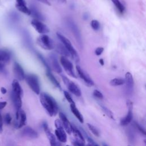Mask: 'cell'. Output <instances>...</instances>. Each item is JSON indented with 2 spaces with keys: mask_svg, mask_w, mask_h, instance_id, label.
Here are the masks:
<instances>
[{
  "mask_svg": "<svg viewBox=\"0 0 146 146\" xmlns=\"http://www.w3.org/2000/svg\"><path fill=\"white\" fill-rule=\"evenodd\" d=\"M41 104L50 116H55L59 111V107L56 100L50 95L42 92L39 96Z\"/></svg>",
  "mask_w": 146,
  "mask_h": 146,
  "instance_id": "cell-1",
  "label": "cell"
},
{
  "mask_svg": "<svg viewBox=\"0 0 146 146\" xmlns=\"http://www.w3.org/2000/svg\"><path fill=\"white\" fill-rule=\"evenodd\" d=\"M110 84L112 86H121L124 84V79L123 78H114L112 79L110 82Z\"/></svg>",
  "mask_w": 146,
  "mask_h": 146,
  "instance_id": "cell-27",
  "label": "cell"
},
{
  "mask_svg": "<svg viewBox=\"0 0 146 146\" xmlns=\"http://www.w3.org/2000/svg\"><path fill=\"white\" fill-rule=\"evenodd\" d=\"M127 105L128 108V111L127 113V115L123 117L120 121V124L122 126H125L127 125L129 123H130L132 120L133 118V113H132V107H133V104L132 102L128 100L127 101Z\"/></svg>",
  "mask_w": 146,
  "mask_h": 146,
  "instance_id": "cell-8",
  "label": "cell"
},
{
  "mask_svg": "<svg viewBox=\"0 0 146 146\" xmlns=\"http://www.w3.org/2000/svg\"><path fill=\"white\" fill-rule=\"evenodd\" d=\"M124 83L126 84L127 90L129 93H131L133 91V79L132 77V74L127 72L125 75V79H124Z\"/></svg>",
  "mask_w": 146,
  "mask_h": 146,
  "instance_id": "cell-18",
  "label": "cell"
},
{
  "mask_svg": "<svg viewBox=\"0 0 146 146\" xmlns=\"http://www.w3.org/2000/svg\"><path fill=\"white\" fill-rule=\"evenodd\" d=\"M62 79L64 82V83L67 86L68 90L76 96H80L82 95L81 90L79 87L74 82L70 80L67 77L64 75H62Z\"/></svg>",
  "mask_w": 146,
  "mask_h": 146,
  "instance_id": "cell-5",
  "label": "cell"
},
{
  "mask_svg": "<svg viewBox=\"0 0 146 146\" xmlns=\"http://www.w3.org/2000/svg\"><path fill=\"white\" fill-rule=\"evenodd\" d=\"M72 132L75 137V141L82 145L85 146V140L81 131L75 126L72 125Z\"/></svg>",
  "mask_w": 146,
  "mask_h": 146,
  "instance_id": "cell-16",
  "label": "cell"
},
{
  "mask_svg": "<svg viewBox=\"0 0 146 146\" xmlns=\"http://www.w3.org/2000/svg\"><path fill=\"white\" fill-rule=\"evenodd\" d=\"M5 70V67H4V64L2 62H0V72H3Z\"/></svg>",
  "mask_w": 146,
  "mask_h": 146,
  "instance_id": "cell-41",
  "label": "cell"
},
{
  "mask_svg": "<svg viewBox=\"0 0 146 146\" xmlns=\"http://www.w3.org/2000/svg\"><path fill=\"white\" fill-rule=\"evenodd\" d=\"M92 146H99V145H97L96 144H95V143L94 144H93V145H92Z\"/></svg>",
  "mask_w": 146,
  "mask_h": 146,
  "instance_id": "cell-46",
  "label": "cell"
},
{
  "mask_svg": "<svg viewBox=\"0 0 146 146\" xmlns=\"http://www.w3.org/2000/svg\"><path fill=\"white\" fill-rule=\"evenodd\" d=\"M55 134V136L60 142L66 143L67 141V134L63 126L56 128Z\"/></svg>",
  "mask_w": 146,
  "mask_h": 146,
  "instance_id": "cell-17",
  "label": "cell"
},
{
  "mask_svg": "<svg viewBox=\"0 0 146 146\" xmlns=\"http://www.w3.org/2000/svg\"><path fill=\"white\" fill-rule=\"evenodd\" d=\"M11 98L12 99L13 104L16 109V111H19L21 109V107L22 104V96L14 93L13 92H11Z\"/></svg>",
  "mask_w": 146,
  "mask_h": 146,
  "instance_id": "cell-19",
  "label": "cell"
},
{
  "mask_svg": "<svg viewBox=\"0 0 146 146\" xmlns=\"http://www.w3.org/2000/svg\"><path fill=\"white\" fill-rule=\"evenodd\" d=\"M70 109H71L72 113L76 117V119L79 120V121L80 123H83V122H84L83 116L81 114L80 111L78 110L77 107H76L75 104H70Z\"/></svg>",
  "mask_w": 146,
  "mask_h": 146,
  "instance_id": "cell-21",
  "label": "cell"
},
{
  "mask_svg": "<svg viewBox=\"0 0 146 146\" xmlns=\"http://www.w3.org/2000/svg\"><path fill=\"white\" fill-rule=\"evenodd\" d=\"M25 79L34 92L38 95L40 94V83L37 75L33 74H30L25 75Z\"/></svg>",
  "mask_w": 146,
  "mask_h": 146,
  "instance_id": "cell-3",
  "label": "cell"
},
{
  "mask_svg": "<svg viewBox=\"0 0 146 146\" xmlns=\"http://www.w3.org/2000/svg\"><path fill=\"white\" fill-rule=\"evenodd\" d=\"M31 24L34 29L40 34H46L50 31L48 27L42 21L34 19L31 22Z\"/></svg>",
  "mask_w": 146,
  "mask_h": 146,
  "instance_id": "cell-10",
  "label": "cell"
},
{
  "mask_svg": "<svg viewBox=\"0 0 146 146\" xmlns=\"http://www.w3.org/2000/svg\"><path fill=\"white\" fill-rule=\"evenodd\" d=\"M57 51L60 52V54L63 55V56H70L68 51L67 50V49L65 48L64 45L62 44H58L57 46Z\"/></svg>",
  "mask_w": 146,
  "mask_h": 146,
  "instance_id": "cell-28",
  "label": "cell"
},
{
  "mask_svg": "<svg viewBox=\"0 0 146 146\" xmlns=\"http://www.w3.org/2000/svg\"><path fill=\"white\" fill-rule=\"evenodd\" d=\"M93 95L95 97H96V98L99 99H102L103 98V95L102 93L98 90H95L93 91Z\"/></svg>",
  "mask_w": 146,
  "mask_h": 146,
  "instance_id": "cell-34",
  "label": "cell"
},
{
  "mask_svg": "<svg viewBox=\"0 0 146 146\" xmlns=\"http://www.w3.org/2000/svg\"><path fill=\"white\" fill-rule=\"evenodd\" d=\"M7 105L6 102H0V110L3 109Z\"/></svg>",
  "mask_w": 146,
  "mask_h": 146,
  "instance_id": "cell-39",
  "label": "cell"
},
{
  "mask_svg": "<svg viewBox=\"0 0 146 146\" xmlns=\"http://www.w3.org/2000/svg\"><path fill=\"white\" fill-rule=\"evenodd\" d=\"M60 62L68 75L72 78H76V76L74 71L72 63L66 57L63 56L60 57Z\"/></svg>",
  "mask_w": 146,
  "mask_h": 146,
  "instance_id": "cell-6",
  "label": "cell"
},
{
  "mask_svg": "<svg viewBox=\"0 0 146 146\" xmlns=\"http://www.w3.org/2000/svg\"><path fill=\"white\" fill-rule=\"evenodd\" d=\"M11 120H12V118H11L10 114L9 113H6V115L5 116V121L6 124H8V125L10 124Z\"/></svg>",
  "mask_w": 146,
  "mask_h": 146,
  "instance_id": "cell-35",
  "label": "cell"
},
{
  "mask_svg": "<svg viewBox=\"0 0 146 146\" xmlns=\"http://www.w3.org/2000/svg\"><path fill=\"white\" fill-rule=\"evenodd\" d=\"M19 118H20V120H19V123H18V125L17 127V128H22L26 124V123L27 117H26V113L23 110H22L21 109L19 111Z\"/></svg>",
  "mask_w": 146,
  "mask_h": 146,
  "instance_id": "cell-25",
  "label": "cell"
},
{
  "mask_svg": "<svg viewBox=\"0 0 146 146\" xmlns=\"http://www.w3.org/2000/svg\"><path fill=\"white\" fill-rule=\"evenodd\" d=\"M99 63H100V64L102 66H103L104 64V60H103V59H99Z\"/></svg>",
  "mask_w": 146,
  "mask_h": 146,
  "instance_id": "cell-44",
  "label": "cell"
},
{
  "mask_svg": "<svg viewBox=\"0 0 146 146\" xmlns=\"http://www.w3.org/2000/svg\"><path fill=\"white\" fill-rule=\"evenodd\" d=\"M66 146H70V145H66Z\"/></svg>",
  "mask_w": 146,
  "mask_h": 146,
  "instance_id": "cell-50",
  "label": "cell"
},
{
  "mask_svg": "<svg viewBox=\"0 0 146 146\" xmlns=\"http://www.w3.org/2000/svg\"><path fill=\"white\" fill-rule=\"evenodd\" d=\"M42 127L43 130L50 141L51 146H57V143L56 141V138L55 135L51 132L48 125L46 122H43L42 124Z\"/></svg>",
  "mask_w": 146,
  "mask_h": 146,
  "instance_id": "cell-12",
  "label": "cell"
},
{
  "mask_svg": "<svg viewBox=\"0 0 146 146\" xmlns=\"http://www.w3.org/2000/svg\"><path fill=\"white\" fill-rule=\"evenodd\" d=\"M64 95L65 98H66V100H67V102H68V103H70V104H75V102L74 101V100L72 99L71 96L70 95V94H69L67 91H64Z\"/></svg>",
  "mask_w": 146,
  "mask_h": 146,
  "instance_id": "cell-33",
  "label": "cell"
},
{
  "mask_svg": "<svg viewBox=\"0 0 146 146\" xmlns=\"http://www.w3.org/2000/svg\"><path fill=\"white\" fill-rule=\"evenodd\" d=\"M36 43L44 50H51L54 47V44L52 40L46 34L40 35L37 38Z\"/></svg>",
  "mask_w": 146,
  "mask_h": 146,
  "instance_id": "cell-4",
  "label": "cell"
},
{
  "mask_svg": "<svg viewBox=\"0 0 146 146\" xmlns=\"http://www.w3.org/2000/svg\"><path fill=\"white\" fill-rule=\"evenodd\" d=\"M68 25L69 26L70 29H71V31H72V34H74V36L75 38L76 39L77 42L79 44L80 46H82V36L80 33V31L76 25V23L71 19H68L67 21Z\"/></svg>",
  "mask_w": 146,
  "mask_h": 146,
  "instance_id": "cell-9",
  "label": "cell"
},
{
  "mask_svg": "<svg viewBox=\"0 0 146 146\" xmlns=\"http://www.w3.org/2000/svg\"><path fill=\"white\" fill-rule=\"evenodd\" d=\"M128 146H131V145H128Z\"/></svg>",
  "mask_w": 146,
  "mask_h": 146,
  "instance_id": "cell-49",
  "label": "cell"
},
{
  "mask_svg": "<svg viewBox=\"0 0 146 146\" xmlns=\"http://www.w3.org/2000/svg\"><path fill=\"white\" fill-rule=\"evenodd\" d=\"M76 70L79 77L82 79H83V80L84 82L87 86H92L94 85V83L92 79L89 76V75L86 71H84L79 66L77 65L76 66Z\"/></svg>",
  "mask_w": 146,
  "mask_h": 146,
  "instance_id": "cell-11",
  "label": "cell"
},
{
  "mask_svg": "<svg viewBox=\"0 0 146 146\" xmlns=\"http://www.w3.org/2000/svg\"><path fill=\"white\" fill-rule=\"evenodd\" d=\"M103 146H108V145H106V144H103Z\"/></svg>",
  "mask_w": 146,
  "mask_h": 146,
  "instance_id": "cell-48",
  "label": "cell"
},
{
  "mask_svg": "<svg viewBox=\"0 0 146 146\" xmlns=\"http://www.w3.org/2000/svg\"><path fill=\"white\" fill-rule=\"evenodd\" d=\"M87 125L88 128V129H90V131L95 136L97 137H99L100 136V133L99 130L97 129L96 127H95L94 125L90 124V123H87Z\"/></svg>",
  "mask_w": 146,
  "mask_h": 146,
  "instance_id": "cell-29",
  "label": "cell"
},
{
  "mask_svg": "<svg viewBox=\"0 0 146 146\" xmlns=\"http://www.w3.org/2000/svg\"><path fill=\"white\" fill-rule=\"evenodd\" d=\"M73 144H74V146H84V145H82L80 144L79 143L76 142L75 141H74L73 142Z\"/></svg>",
  "mask_w": 146,
  "mask_h": 146,
  "instance_id": "cell-43",
  "label": "cell"
},
{
  "mask_svg": "<svg viewBox=\"0 0 146 146\" xmlns=\"http://www.w3.org/2000/svg\"><path fill=\"white\" fill-rule=\"evenodd\" d=\"M91 26L94 30H98L100 28V23L97 20L94 19L91 22Z\"/></svg>",
  "mask_w": 146,
  "mask_h": 146,
  "instance_id": "cell-32",
  "label": "cell"
},
{
  "mask_svg": "<svg viewBox=\"0 0 146 146\" xmlns=\"http://www.w3.org/2000/svg\"><path fill=\"white\" fill-rule=\"evenodd\" d=\"M13 72L17 78V80H22L25 79V74L22 66L17 62H15L13 64Z\"/></svg>",
  "mask_w": 146,
  "mask_h": 146,
  "instance_id": "cell-13",
  "label": "cell"
},
{
  "mask_svg": "<svg viewBox=\"0 0 146 146\" xmlns=\"http://www.w3.org/2000/svg\"><path fill=\"white\" fill-rule=\"evenodd\" d=\"M11 58V53L6 50H0V62L4 63L9 62Z\"/></svg>",
  "mask_w": 146,
  "mask_h": 146,
  "instance_id": "cell-23",
  "label": "cell"
},
{
  "mask_svg": "<svg viewBox=\"0 0 146 146\" xmlns=\"http://www.w3.org/2000/svg\"><path fill=\"white\" fill-rule=\"evenodd\" d=\"M50 68L54 70L58 74H60L62 71V68L59 63L56 56L54 54H51L49 55L48 58V63H47Z\"/></svg>",
  "mask_w": 146,
  "mask_h": 146,
  "instance_id": "cell-7",
  "label": "cell"
},
{
  "mask_svg": "<svg viewBox=\"0 0 146 146\" xmlns=\"http://www.w3.org/2000/svg\"><path fill=\"white\" fill-rule=\"evenodd\" d=\"M1 92L2 94H6V92H7V90L5 88V87H1Z\"/></svg>",
  "mask_w": 146,
  "mask_h": 146,
  "instance_id": "cell-42",
  "label": "cell"
},
{
  "mask_svg": "<svg viewBox=\"0 0 146 146\" xmlns=\"http://www.w3.org/2000/svg\"><path fill=\"white\" fill-rule=\"evenodd\" d=\"M59 1L61 3H66V0H59Z\"/></svg>",
  "mask_w": 146,
  "mask_h": 146,
  "instance_id": "cell-45",
  "label": "cell"
},
{
  "mask_svg": "<svg viewBox=\"0 0 146 146\" xmlns=\"http://www.w3.org/2000/svg\"><path fill=\"white\" fill-rule=\"evenodd\" d=\"M12 92L14 93L22 96L23 95V90L22 88L19 84L18 80L14 79L12 82Z\"/></svg>",
  "mask_w": 146,
  "mask_h": 146,
  "instance_id": "cell-22",
  "label": "cell"
},
{
  "mask_svg": "<svg viewBox=\"0 0 146 146\" xmlns=\"http://www.w3.org/2000/svg\"><path fill=\"white\" fill-rule=\"evenodd\" d=\"M30 15H32L36 20L38 21H43L44 19L43 18V16L40 14V13L35 7H31V9H30Z\"/></svg>",
  "mask_w": 146,
  "mask_h": 146,
  "instance_id": "cell-26",
  "label": "cell"
},
{
  "mask_svg": "<svg viewBox=\"0 0 146 146\" xmlns=\"http://www.w3.org/2000/svg\"><path fill=\"white\" fill-rule=\"evenodd\" d=\"M103 51H104L103 47H98V48L95 50V54L96 55L99 56V55H100L102 54V52H103Z\"/></svg>",
  "mask_w": 146,
  "mask_h": 146,
  "instance_id": "cell-37",
  "label": "cell"
},
{
  "mask_svg": "<svg viewBox=\"0 0 146 146\" xmlns=\"http://www.w3.org/2000/svg\"><path fill=\"white\" fill-rule=\"evenodd\" d=\"M36 1H38L45 5H48V6H50L51 5V3L50 2L48 1V0H36Z\"/></svg>",
  "mask_w": 146,
  "mask_h": 146,
  "instance_id": "cell-40",
  "label": "cell"
},
{
  "mask_svg": "<svg viewBox=\"0 0 146 146\" xmlns=\"http://www.w3.org/2000/svg\"><path fill=\"white\" fill-rule=\"evenodd\" d=\"M3 131V119L1 113L0 112V132H2Z\"/></svg>",
  "mask_w": 146,
  "mask_h": 146,
  "instance_id": "cell-38",
  "label": "cell"
},
{
  "mask_svg": "<svg viewBox=\"0 0 146 146\" xmlns=\"http://www.w3.org/2000/svg\"><path fill=\"white\" fill-rule=\"evenodd\" d=\"M57 37L58 39L61 41L62 44L64 45L65 48L67 49V50L68 51L70 56L72 57V58L76 62H78L79 61V56L75 50V49L74 48V47L72 46V44L71 42L64 35H63L60 33H56Z\"/></svg>",
  "mask_w": 146,
  "mask_h": 146,
  "instance_id": "cell-2",
  "label": "cell"
},
{
  "mask_svg": "<svg viewBox=\"0 0 146 146\" xmlns=\"http://www.w3.org/2000/svg\"><path fill=\"white\" fill-rule=\"evenodd\" d=\"M113 3L115 5L117 9L120 12L123 13L124 11V6L121 4V3L119 0H111Z\"/></svg>",
  "mask_w": 146,
  "mask_h": 146,
  "instance_id": "cell-30",
  "label": "cell"
},
{
  "mask_svg": "<svg viewBox=\"0 0 146 146\" xmlns=\"http://www.w3.org/2000/svg\"><path fill=\"white\" fill-rule=\"evenodd\" d=\"M100 107L102 108V111L104 112V113L110 118H111V119H113V113L112 112V111L111 110H110L107 107L103 106V105H100Z\"/></svg>",
  "mask_w": 146,
  "mask_h": 146,
  "instance_id": "cell-31",
  "label": "cell"
},
{
  "mask_svg": "<svg viewBox=\"0 0 146 146\" xmlns=\"http://www.w3.org/2000/svg\"><path fill=\"white\" fill-rule=\"evenodd\" d=\"M21 135L30 139H36L39 136L38 132L30 127L24 128L21 132Z\"/></svg>",
  "mask_w": 146,
  "mask_h": 146,
  "instance_id": "cell-15",
  "label": "cell"
},
{
  "mask_svg": "<svg viewBox=\"0 0 146 146\" xmlns=\"http://www.w3.org/2000/svg\"><path fill=\"white\" fill-rule=\"evenodd\" d=\"M57 146H58V145H57Z\"/></svg>",
  "mask_w": 146,
  "mask_h": 146,
  "instance_id": "cell-51",
  "label": "cell"
},
{
  "mask_svg": "<svg viewBox=\"0 0 146 146\" xmlns=\"http://www.w3.org/2000/svg\"><path fill=\"white\" fill-rule=\"evenodd\" d=\"M46 76L49 79V80L52 83V84L61 90L62 88L61 86L58 82V81L56 80V79L55 78V76L52 75V74L50 70H46Z\"/></svg>",
  "mask_w": 146,
  "mask_h": 146,
  "instance_id": "cell-24",
  "label": "cell"
},
{
  "mask_svg": "<svg viewBox=\"0 0 146 146\" xmlns=\"http://www.w3.org/2000/svg\"><path fill=\"white\" fill-rule=\"evenodd\" d=\"M87 146H92V145H91V144H88Z\"/></svg>",
  "mask_w": 146,
  "mask_h": 146,
  "instance_id": "cell-47",
  "label": "cell"
},
{
  "mask_svg": "<svg viewBox=\"0 0 146 146\" xmlns=\"http://www.w3.org/2000/svg\"><path fill=\"white\" fill-rule=\"evenodd\" d=\"M59 115L60 119V121L62 123L63 128L64 129L65 131L67 133L71 134L72 132V124L70 123V122L68 120L67 116L63 113L60 112L59 113Z\"/></svg>",
  "mask_w": 146,
  "mask_h": 146,
  "instance_id": "cell-14",
  "label": "cell"
},
{
  "mask_svg": "<svg viewBox=\"0 0 146 146\" xmlns=\"http://www.w3.org/2000/svg\"><path fill=\"white\" fill-rule=\"evenodd\" d=\"M134 124H135V127L137 128V129H138L141 133H142L144 135H145V129H144L142 127H141V126H140L137 123H136V122H134Z\"/></svg>",
  "mask_w": 146,
  "mask_h": 146,
  "instance_id": "cell-36",
  "label": "cell"
},
{
  "mask_svg": "<svg viewBox=\"0 0 146 146\" xmlns=\"http://www.w3.org/2000/svg\"><path fill=\"white\" fill-rule=\"evenodd\" d=\"M17 3L15 5L16 8L21 12L26 14L30 15V10L29 9L26 5L25 0H16Z\"/></svg>",
  "mask_w": 146,
  "mask_h": 146,
  "instance_id": "cell-20",
  "label": "cell"
}]
</instances>
